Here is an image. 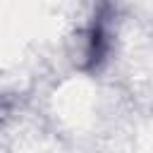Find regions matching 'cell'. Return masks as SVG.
I'll return each mask as SVG.
<instances>
[{"mask_svg":"<svg viewBox=\"0 0 153 153\" xmlns=\"http://www.w3.org/2000/svg\"><path fill=\"white\" fill-rule=\"evenodd\" d=\"M108 50H110V36H108V29L105 24L98 19L91 24L88 29V41H86V69H98L105 57H108Z\"/></svg>","mask_w":153,"mask_h":153,"instance_id":"cell-1","label":"cell"}]
</instances>
